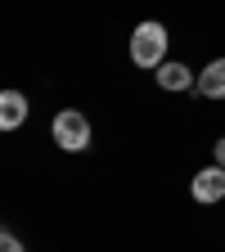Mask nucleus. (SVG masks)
<instances>
[{"mask_svg":"<svg viewBox=\"0 0 225 252\" xmlns=\"http://www.w3.org/2000/svg\"><path fill=\"white\" fill-rule=\"evenodd\" d=\"M167 27L162 23H140L131 32V63L135 68H162L167 63Z\"/></svg>","mask_w":225,"mask_h":252,"instance_id":"nucleus-1","label":"nucleus"},{"mask_svg":"<svg viewBox=\"0 0 225 252\" xmlns=\"http://www.w3.org/2000/svg\"><path fill=\"white\" fill-rule=\"evenodd\" d=\"M54 144L63 149V153H81L86 144H90V117L86 113H77V108H63L59 117H54Z\"/></svg>","mask_w":225,"mask_h":252,"instance_id":"nucleus-2","label":"nucleus"},{"mask_svg":"<svg viewBox=\"0 0 225 252\" xmlns=\"http://www.w3.org/2000/svg\"><path fill=\"white\" fill-rule=\"evenodd\" d=\"M189 194H194V203H221L225 198V167H203L194 180H189Z\"/></svg>","mask_w":225,"mask_h":252,"instance_id":"nucleus-3","label":"nucleus"},{"mask_svg":"<svg viewBox=\"0 0 225 252\" xmlns=\"http://www.w3.org/2000/svg\"><path fill=\"white\" fill-rule=\"evenodd\" d=\"M27 94L23 90H5L0 94V131H18V126L27 122Z\"/></svg>","mask_w":225,"mask_h":252,"instance_id":"nucleus-4","label":"nucleus"},{"mask_svg":"<svg viewBox=\"0 0 225 252\" xmlns=\"http://www.w3.org/2000/svg\"><path fill=\"white\" fill-rule=\"evenodd\" d=\"M194 90L203 94V99H225V59H212L207 68L198 72Z\"/></svg>","mask_w":225,"mask_h":252,"instance_id":"nucleus-5","label":"nucleus"},{"mask_svg":"<svg viewBox=\"0 0 225 252\" xmlns=\"http://www.w3.org/2000/svg\"><path fill=\"white\" fill-rule=\"evenodd\" d=\"M194 81L198 77L189 72L185 63H162V68H158V86H162V90H189Z\"/></svg>","mask_w":225,"mask_h":252,"instance_id":"nucleus-6","label":"nucleus"},{"mask_svg":"<svg viewBox=\"0 0 225 252\" xmlns=\"http://www.w3.org/2000/svg\"><path fill=\"white\" fill-rule=\"evenodd\" d=\"M0 252H27V248H23V243H18V239L5 230V234H0Z\"/></svg>","mask_w":225,"mask_h":252,"instance_id":"nucleus-7","label":"nucleus"},{"mask_svg":"<svg viewBox=\"0 0 225 252\" xmlns=\"http://www.w3.org/2000/svg\"><path fill=\"white\" fill-rule=\"evenodd\" d=\"M216 167H225V135L216 140Z\"/></svg>","mask_w":225,"mask_h":252,"instance_id":"nucleus-8","label":"nucleus"}]
</instances>
